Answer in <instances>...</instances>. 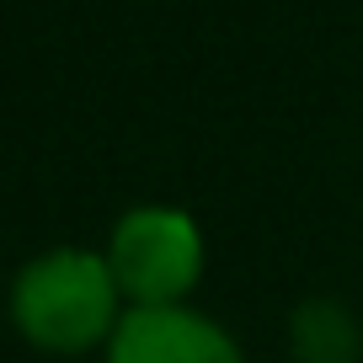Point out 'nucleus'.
<instances>
[{"instance_id": "obj_1", "label": "nucleus", "mask_w": 363, "mask_h": 363, "mask_svg": "<svg viewBox=\"0 0 363 363\" xmlns=\"http://www.w3.org/2000/svg\"><path fill=\"white\" fill-rule=\"evenodd\" d=\"M6 310L27 347L54 352V358H80V352H96L113 342L128 305L102 251L54 246L16 267Z\"/></svg>"}, {"instance_id": "obj_2", "label": "nucleus", "mask_w": 363, "mask_h": 363, "mask_svg": "<svg viewBox=\"0 0 363 363\" xmlns=\"http://www.w3.org/2000/svg\"><path fill=\"white\" fill-rule=\"evenodd\" d=\"M107 267L128 310L155 305H187V294L203 278V230L187 208L171 203H139L107 235Z\"/></svg>"}, {"instance_id": "obj_3", "label": "nucleus", "mask_w": 363, "mask_h": 363, "mask_svg": "<svg viewBox=\"0 0 363 363\" xmlns=\"http://www.w3.org/2000/svg\"><path fill=\"white\" fill-rule=\"evenodd\" d=\"M102 363H246L240 342L193 305L123 310Z\"/></svg>"}, {"instance_id": "obj_4", "label": "nucleus", "mask_w": 363, "mask_h": 363, "mask_svg": "<svg viewBox=\"0 0 363 363\" xmlns=\"http://www.w3.org/2000/svg\"><path fill=\"white\" fill-rule=\"evenodd\" d=\"M289 347L299 363H352L363 347V331L337 299H305L289 320Z\"/></svg>"}]
</instances>
